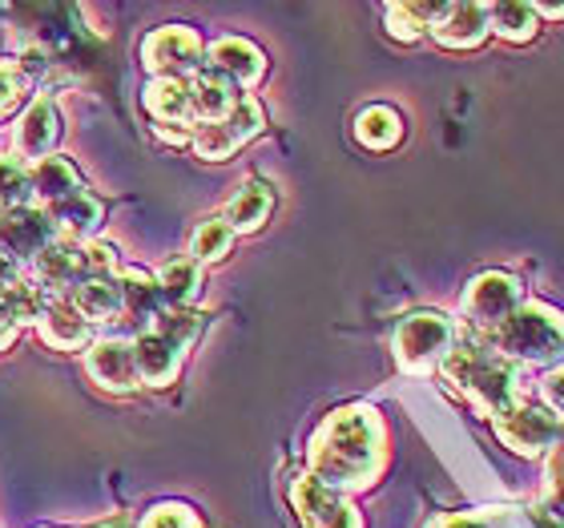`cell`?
Returning a JSON list of instances; mask_svg holds the SVG:
<instances>
[{
	"mask_svg": "<svg viewBox=\"0 0 564 528\" xmlns=\"http://www.w3.org/2000/svg\"><path fill=\"white\" fill-rule=\"evenodd\" d=\"M388 468V428L371 403H343L318 423L306 444V472L351 496L367 493Z\"/></svg>",
	"mask_w": 564,
	"mask_h": 528,
	"instance_id": "1",
	"label": "cell"
},
{
	"mask_svg": "<svg viewBox=\"0 0 564 528\" xmlns=\"http://www.w3.org/2000/svg\"><path fill=\"white\" fill-rule=\"evenodd\" d=\"M118 291H121V315L118 323H126V331H145L153 319L162 315L165 303H162V291H158V282L153 274L138 267H121L118 270Z\"/></svg>",
	"mask_w": 564,
	"mask_h": 528,
	"instance_id": "16",
	"label": "cell"
},
{
	"mask_svg": "<svg viewBox=\"0 0 564 528\" xmlns=\"http://www.w3.org/2000/svg\"><path fill=\"white\" fill-rule=\"evenodd\" d=\"M206 319L189 306H165L150 327L133 335V355H138V376L145 388H170L182 371L189 343L202 335Z\"/></svg>",
	"mask_w": 564,
	"mask_h": 528,
	"instance_id": "4",
	"label": "cell"
},
{
	"mask_svg": "<svg viewBox=\"0 0 564 528\" xmlns=\"http://www.w3.org/2000/svg\"><path fill=\"white\" fill-rule=\"evenodd\" d=\"M153 133H158L162 141H170V146H189L194 126H153Z\"/></svg>",
	"mask_w": 564,
	"mask_h": 528,
	"instance_id": "36",
	"label": "cell"
},
{
	"mask_svg": "<svg viewBox=\"0 0 564 528\" xmlns=\"http://www.w3.org/2000/svg\"><path fill=\"white\" fill-rule=\"evenodd\" d=\"M33 274L41 287H82L85 282V243L73 238H53L41 255L33 259Z\"/></svg>",
	"mask_w": 564,
	"mask_h": 528,
	"instance_id": "20",
	"label": "cell"
},
{
	"mask_svg": "<svg viewBox=\"0 0 564 528\" xmlns=\"http://www.w3.org/2000/svg\"><path fill=\"white\" fill-rule=\"evenodd\" d=\"M484 343L496 355H505L508 364L524 367H556L564 359V311H556L553 303H524L500 323L496 331L484 335Z\"/></svg>",
	"mask_w": 564,
	"mask_h": 528,
	"instance_id": "3",
	"label": "cell"
},
{
	"mask_svg": "<svg viewBox=\"0 0 564 528\" xmlns=\"http://www.w3.org/2000/svg\"><path fill=\"white\" fill-rule=\"evenodd\" d=\"M532 12L541 21H564V4H532Z\"/></svg>",
	"mask_w": 564,
	"mask_h": 528,
	"instance_id": "38",
	"label": "cell"
},
{
	"mask_svg": "<svg viewBox=\"0 0 564 528\" xmlns=\"http://www.w3.org/2000/svg\"><path fill=\"white\" fill-rule=\"evenodd\" d=\"M235 247V230L223 223V218H206V223L189 235V259L206 267V262H223Z\"/></svg>",
	"mask_w": 564,
	"mask_h": 528,
	"instance_id": "30",
	"label": "cell"
},
{
	"mask_svg": "<svg viewBox=\"0 0 564 528\" xmlns=\"http://www.w3.org/2000/svg\"><path fill=\"white\" fill-rule=\"evenodd\" d=\"M291 505L303 528H364V517L351 505V496L318 484L311 472H299L291 481Z\"/></svg>",
	"mask_w": 564,
	"mask_h": 528,
	"instance_id": "10",
	"label": "cell"
},
{
	"mask_svg": "<svg viewBox=\"0 0 564 528\" xmlns=\"http://www.w3.org/2000/svg\"><path fill=\"white\" fill-rule=\"evenodd\" d=\"M440 4H415V0H395L383 9V21H388V33L403 45H415L427 29H432Z\"/></svg>",
	"mask_w": 564,
	"mask_h": 528,
	"instance_id": "29",
	"label": "cell"
},
{
	"mask_svg": "<svg viewBox=\"0 0 564 528\" xmlns=\"http://www.w3.org/2000/svg\"><path fill=\"white\" fill-rule=\"evenodd\" d=\"M141 106L158 126H194L189 82L182 77H150V85L141 89Z\"/></svg>",
	"mask_w": 564,
	"mask_h": 528,
	"instance_id": "21",
	"label": "cell"
},
{
	"mask_svg": "<svg viewBox=\"0 0 564 528\" xmlns=\"http://www.w3.org/2000/svg\"><path fill=\"white\" fill-rule=\"evenodd\" d=\"M24 89H29V69L17 65V61L0 57V118H4L9 109L21 106Z\"/></svg>",
	"mask_w": 564,
	"mask_h": 528,
	"instance_id": "34",
	"label": "cell"
},
{
	"mask_svg": "<svg viewBox=\"0 0 564 528\" xmlns=\"http://www.w3.org/2000/svg\"><path fill=\"white\" fill-rule=\"evenodd\" d=\"M101 528H130L126 520H109V525H101Z\"/></svg>",
	"mask_w": 564,
	"mask_h": 528,
	"instance_id": "39",
	"label": "cell"
},
{
	"mask_svg": "<svg viewBox=\"0 0 564 528\" xmlns=\"http://www.w3.org/2000/svg\"><path fill=\"white\" fill-rule=\"evenodd\" d=\"M274 211V190L267 186V182H259V177H250V182H242L238 186V194L230 198V206H226L223 223L235 230V235H254V230H262L267 226V218H271Z\"/></svg>",
	"mask_w": 564,
	"mask_h": 528,
	"instance_id": "22",
	"label": "cell"
},
{
	"mask_svg": "<svg viewBox=\"0 0 564 528\" xmlns=\"http://www.w3.org/2000/svg\"><path fill=\"white\" fill-rule=\"evenodd\" d=\"M267 130V114L262 106L254 101L250 94L238 97V106L226 114L223 121H210V126H194V153H198L202 162H226L235 150H242L250 138H259Z\"/></svg>",
	"mask_w": 564,
	"mask_h": 528,
	"instance_id": "9",
	"label": "cell"
},
{
	"mask_svg": "<svg viewBox=\"0 0 564 528\" xmlns=\"http://www.w3.org/2000/svg\"><path fill=\"white\" fill-rule=\"evenodd\" d=\"M77 311H82L94 327H109V323H118L121 315V291H118V274L113 279H89L82 287H73L65 294Z\"/></svg>",
	"mask_w": 564,
	"mask_h": 528,
	"instance_id": "25",
	"label": "cell"
},
{
	"mask_svg": "<svg viewBox=\"0 0 564 528\" xmlns=\"http://www.w3.org/2000/svg\"><path fill=\"white\" fill-rule=\"evenodd\" d=\"M17 279H24L21 274V262H12L4 250H0V282H17Z\"/></svg>",
	"mask_w": 564,
	"mask_h": 528,
	"instance_id": "37",
	"label": "cell"
},
{
	"mask_svg": "<svg viewBox=\"0 0 564 528\" xmlns=\"http://www.w3.org/2000/svg\"><path fill=\"white\" fill-rule=\"evenodd\" d=\"M85 371L97 388L113 391V396H126V391L141 388L138 376V355H133V340L126 335H106V340H94L85 347Z\"/></svg>",
	"mask_w": 564,
	"mask_h": 528,
	"instance_id": "11",
	"label": "cell"
},
{
	"mask_svg": "<svg viewBox=\"0 0 564 528\" xmlns=\"http://www.w3.org/2000/svg\"><path fill=\"white\" fill-rule=\"evenodd\" d=\"M41 211L48 214L57 238H73V243H94V230L101 226V218H106L101 198H94L89 190H77V194L53 202V206H41Z\"/></svg>",
	"mask_w": 564,
	"mask_h": 528,
	"instance_id": "19",
	"label": "cell"
},
{
	"mask_svg": "<svg viewBox=\"0 0 564 528\" xmlns=\"http://www.w3.org/2000/svg\"><path fill=\"white\" fill-rule=\"evenodd\" d=\"M153 282H158L165 306H189L202 291V267L189 259V255H182V259L162 262V270L153 274Z\"/></svg>",
	"mask_w": 564,
	"mask_h": 528,
	"instance_id": "26",
	"label": "cell"
},
{
	"mask_svg": "<svg viewBox=\"0 0 564 528\" xmlns=\"http://www.w3.org/2000/svg\"><path fill=\"white\" fill-rule=\"evenodd\" d=\"M492 432L508 452H517V456H524V460H536V456H549V452L561 444L564 420H556L544 403L517 399L512 408L492 416Z\"/></svg>",
	"mask_w": 564,
	"mask_h": 528,
	"instance_id": "6",
	"label": "cell"
},
{
	"mask_svg": "<svg viewBox=\"0 0 564 528\" xmlns=\"http://www.w3.org/2000/svg\"><path fill=\"white\" fill-rule=\"evenodd\" d=\"M492 9V33L508 45H529L541 33V17L532 12V0H500Z\"/></svg>",
	"mask_w": 564,
	"mask_h": 528,
	"instance_id": "28",
	"label": "cell"
},
{
	"mask_svg": "<svg viewBox=\"0 0 564 528\" xmlns=\"http://www.w3.org/2000/svg\"><path fill=\"white\" fill-rule=\"evenodd\" d=\"M355 141L367 146V150H395L403 141V118L391 106H367L359 118H355Z\"/></svg>",
	"mask_w": 564,
	"mask_h": 528,
	"instance_id": "27",
	"label": "cell"
},
{
	"mask_svg": "<svg viewBox=\"0 0 564 528\" xmlns=\"http://www.w3.org/2000/svg\"><path fill=\"white\" fill-rule=\"evenodd\" d=\"M238 89L230 82H223L218 73L198 69L189 77V109H194V121L198 126H210V121H223L230 109L238 106Z\"/></svg>",
	"mask_w": 564,
	"mask_h": 528,
	"instance_id": "24",
	"label": "cell"
},
{
	"mask_svg": "<svg viewBox=\"0 0 564 528\" xmlns=\"http://www.w3.org/2000/svg\"><path fill=\"white\" fill-rule=\"evenodd\" d=\"M440 371L452 384V391H459L488 420L500 416L505 408H512L517 399H524L520 396L524 371L517 364H508L505 355H496L488 343H476V340L452 343V352L444 355Z\"/></svg>",
	"mask_w": 564,
	"mask_h": 528,
	"instance_id": "2",
	"label": "cell"
},
{
	"mask_svg": "<svg viewBox=\"0 0 564 528\" xmlns=\"http://www.w3.org/2000/svg\"><path fill=\"white\" fill-rule=\"evenodd\" d=\"M202 69L218 73L223 82H230L235 89H254L267 73V53L247 36H223L206 49V65Z\"/></svg>",
	"mask_w": 564,
	"mask_h": 528,
	"instance_id": "14",
	"label": "cell"
},
{
	"mask_svg": "<svg viewBox=\"0 0 564 528\" xmlns=\"http://www.w3.org/2000/svg\"><path fill=\"white\" fill-rule=\"evenodd\" d=\"M524 303V282L517 274H508V270H484L476 279L468 282V291L459 299V311H464V323L471 331H496L505 323L517 306Z\"/></svg>",
	"mask_w": 564,
	"mask_h": 528,
	"instance_id": "7",
	"label": "cell"
},
{
	"mask_svg": "<svg viewBox=\"0 0 564 528\" xmlns=\"http://www.w3.org/2000/svg\"><path fill=\"white\" fill-rule=\"evenodd\" d=\"M57 141H61L57 106H53L48 97H33L29 109L21 114V121H17V130H12V146L21 153V162L33 165V162H41V158H48V153L57 150Z\"/></svg>",
	"mask_w": 564,
	"mask_h": 528,
	"instance_id": "15",
	"label": "cell"
},
{
	"mask_svg": "<svg viewBox=\"0 0 564 528\" xmlns=\"http://www.w3.org/2000/svg\"><path fill=\"white\" fill-rule=\"evenodd\" d=\"M138 528H202L198 513L182 500H165V505H153L145 517L138 520Z\"/></svg>",
	"mask_w": 564,
	"mask_h": 528,
	"instance_id": "33",
	"label": "cell"
},
{
	"mask_svg": "<svg viewBox=\"0 0 564 528\" xmlns=\"http://www.w3.org/2000/svg\"><path fill=\"white\" fill-rule=\"evenodd\" d=\"M33 186H29V165L21 158H0V211L29 206Z\"/></svg>",
	"mask_w": 564,
	"mask_h": 528,
	"instance_id": "31",
	"label": "cell"
},
{
	"mask_svg": "<svg viewBox=\"0 0 564 528\" xmlns=\"http://www.w3.org/2000/svg\"><path fill=\"white\" fill-rule=\"evenodd\" d=\"M452 343H456L452 319L440 315V311H412V315L400 319V327L391 335V352H395L400 371L427 376V371H435V367L444 364Z\"/></svg>",
	"mask_w": 564,
	"mask_h": 528,
	"instance_id": "5",
	"label": "cell"
},
{
	"mask_svg": "<svg viewBox=\"0 0 564 528\" xmlns=\"http://www.w3.org/2000/svg\"><path fill=\"white\" fill-rule=\"evenodd\" d=\"M427 33L435 36V45L444 49H480L488 36H492V9L480 4V0H464V4H440L435 21Z\"/></svg>",
	"mask_w": 564,
	"mask_h": 528,
	"instance_id": "12",
	"label": "cell"
},
{
	"mask_svg": "<svg viewBox=\"0 0 564 528\" xmlns=\"http://www.w3.org/2000/svg\"><path fill=\"white\" fill-rule=\"evenodd\" d=\"M53 238H57V230L48 223V214L41 206H33V202L0 211V250L12 262H33Z\"/></svg>",
	"mask_w": 564,
	"mask_h": 528,
	"instance_id": "13",
	"label": "cell"
},
{
	"mask_svg": "<svg viewBox=\"0 0 564 528\" xmlns=\"http://www.w3.org/2000/svg\"><path fill=\"white\" fill-rule=\"evenodd\" d=\"M36 331H41V340L48 347H57V352H85L89 343H94V323L69 303V299H48V306L41 311L36 319Z\"/></svg>",
	"mask_w": 564,
	"mask_h": 528,
	"instance_id": "18",
	"label": "cell"
},
{
	"mask_svg": "<svg viewBox=\"0 0 564 528\" xmlns=\"http://www.w3.org/2000/svg\"><path fill=\"white\" fill-rule=\"evenodd\" d=\"M544 513L556 520V525H564V435L561 444L549 452V468H544Z\"/></svg>",
	"mask_w": 564,
	"mask_h": 528,
	"instance_id": "32",
	"label": "cell"
},
{
	"mask_svg": "<svg viewBox=\"0 0 564 528\" xmlns=\"http://www.w3.org/2000/svg\"><path fill=\"white\" fill-rule=\"evenodd\" d=\"M141 65L150 77H182L189 82L206 65V45L189 24H165L141 41Z\"/></svg>",
	"mask_w": 564,
	"mask_h": 528,
	"instance_id": "8",
	"label": "cell"
},
{
	"mask_svg": "<svg viewBox=\"0 0 564 528\" xmlns=\"http://www.w3.org/2000/svg\"><path fill=\"white\" fill-rule=\"evenodd\" d=\"M541 403L553 411L556 420H564V364L549 367L541 379Z\"/></svg>",
	"mask_w": 564,
	"mask_h": 528,
	"instance_id": "35",
	"label": "cell"
},
{
	"mask_svg": "<svg viewBox=\"0 0 564 528\" xmlns=\"http://www.w3.org/2000/svg\"><path fill=\"white\" fill-rule=\"evenodd\" d=\"M432 528H564L541 505H492L471 513H447Z\"/></svg>",
	"mask_w": 564,
	"mask_h": 528,
	"instance_id": "17",
	"label": "cell"
},
{
	"mask_svg": "<svg viewBox=\"0 0 564 528\" xmlns=\"http://www.w3.org/2000/svg\"><path fill=\"white\" fill-rule=\"evenodd\" d=\"M29 186H33V198L41 202V206H53V202L85 190L77 165H73L65 153H48V158L29 165Z\"/></svg>",
	"mask_w": 564,
	"mask_h": 528,
	"instance_id": "23",
	"label": "cell"
}]
</instances>
